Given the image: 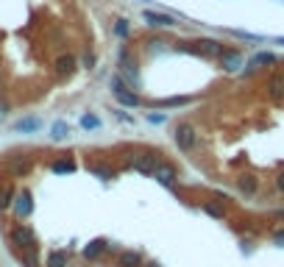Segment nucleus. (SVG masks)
Here are the masks:
<instances>
[{
  "mask_svg": "<svg viewBox=\"0 0 284 267\" xmlns=\"http://www.w3.org/2000/svg\"><path fill=\"white\" fill-rule=\"evenodd\" d=\"M8 242H11V251H39V239L34 228L25 223H14L8 228Z\"/></svg>",
  "mask_w": 284,
  "mask_h": 267,
  "instance_id": "obj_1",
  "label": "nucleus"
},
{
  "mask_svg": "<svg viewBox=\"0 0 284 267\" xmlns=\"http://www.w3.org/2000/svg\"><path fill=\"white\" fill-rule=\"evenodd\" d=\"M173 142H176V148L184 150V153L195 150V145H198V131H195V126H192V123H178V126L173 128Z\"/></svg>",
  "mask_w": 284,
  "mask_h": 267,
  "instance_id": "obj_2",
  "label": "nucleus"
},
{
  "mask_svg": "<svg viewBox=\"0 0 284 267\" xmlns=\"http://www.w3.org/2000/svg\"><path fill=\"white\" fill-rule=\"evenodd\" d=\"M162 162H164V159L159 153H137V156L128 159V167L137 170V173H142V176H153Z\"/></svg>",
  "mask_w": 284,
  "mask_h": 267,
  "instance_id": "obj_3",
  "label": "nucleus"
},
{
  "mask_svg": "<svg viewBox=\"0 0 284 267\" xmlns=\"http://www.w3.org/2000/svg\"><path fill=\"white\" fill-rule=\"evenodd\" d=\"M3 167L8 170V176L22 178V176H28V173H31L34 162H31V156H25V153H14V156H6V162H3Z\"/></svg>",
  "mask_w": 284,
  "mask_h": 267,
  "instance_id": "obj_4",
  "label": "nucleus"
},
{
  "mask_svg": "<svg viewBox=\"0 0 284 267\" xmlns=\"http://www.w3.org/2000/svg\"><path fill=\"white\" fill-rule=\"evenodd\" d=\"M187 50H192V53H198V56H204V59H220L223 45L217 42V39H198V42H192Z\"/></svg>",
  "mask_w": 284,
  "mask_h": 267,
  "instance_id": "obj_5",
  "label": "nucleus"
},
{
  "mask_svg": "<svg viewBox=\"0 0 284 267\" xmlns=\"http://www.w3.org/2000/svg\"><path fill=\"white\" fill-rule=\"evenodd\" d=\"M11 206H14L17 217L25 220V217H31V211H34V198H31L28 190H22V192H17V198H14V203Z\"/></svg>",
  "mask_w": 284,
  "mask_h": 267,
  "instance_id": "obj_6",
  "label": "nucleus"
},
{
  "mask_svg": "<svg viewBox=\"0 0 284 267\" xmlns=\"http://www.w3.org/2000/svg\"><path fill=\"white\" fill-rule=\"evenodd\" d=\"M220 64H223V70H226V72H237L242 67V53H240V50H234V48H223Z\"/></svg>",
  "mask_w": 284,
  "mask_h": 267,
  "instance_id": "obj_7",
  "label": "nucleus"
},
{
  "mask_svg": "<svg viewBox=\"0 0 284 267\" xmlns=\"http://www.w3.org/2000/svg\"><path fill=\"white\" fill-rule=\"evenodd\" d=\"M153 178H156L162 187H173V184L178 181V170L173 167L170 162H162V164L156 167V173H153Z\"/></svg>",
  "mask_w": 284,
  "mask_h": 267,
  "instance_id": "obj_8",
  "label": "nucleus"
},
{
  "mask_svg": "<svg viewBox=\"0 0 284 267\" xmlns=\"http://www.w3.org/2000/svg\"><path fill=\"white\" fill-rule=\"evenodd\" d=\"M142 17H145V22H148L150 28H170V25H176V20H173L170 14H162V11H142Z\"/></svg>",
  "mask_w": 284,
  "mask_h": 267,
  "instance_id": "obj_9",
  "label": "nucleus"
},
{
  "mask_svg": "<svg viewBox=\"0 0 284 267\" xmlns=\"http://www.w3.org/2000/svg\"><path fill=\"white\" fill-rule=\"evenodd\" d=\"M237 190H240L245 198L256 195V190H259V178H256L254 173H242V176L237 178Z\"/></svg>",
  "mask_w": 284,
  "mask_h": 267,
  "instance_id": "obj_10",
  "label": "nucleus"
},
{
  "mask_svg": "<svg viewBox=\"0 0 284 267\" xmlns=\"http://www.w3.org/2000/svg\"><path fill=\"white\" fill-rule=\"evenodd\" d=\"M109 251V239L106 237H98V239H92V242H86L84 245V259H98L100 253H106Z\"/></svg>",
  "mask_w": 284,
  "mask_h": 267,
  "instance_id": "obj_11",
  "label": "nucleus"
},
{
  "mask_svg": "<svg viewBox=\"0 0 284 267\" xmlns=\"http://www.w3.org/2000/svg\"><path fill=\"white\" fill-rule=\"evenodd\" d=\"M56 75H72L75 72V67H78V62H75V56L72 53H62V56L56 59Z\"/></svg>",
  "mask_w": 284,
  "mask_h": 267,
  "instance_id": "obj_12",
  "label": "nucleus"
},
{
  "mask_svg": "<svg viewBox=\"0 0 284 267\" xmlns=\"http://www.w3.org/2000/svg\"><path fill=\"white\" fill-rule=\"evenodd\" d=\"M67 262H70V253L64 251V248H53L45 256V267H67Z\"/></svg>",
  "mask_w": 284,
  "mask_h": 267,
  "instance_id": "obj_13",
  "label": "nucleus"
},
{
  "mask_svg": "<svg viewBox=\"0 0 284 267\" xmlns=\"http://www.w3.org/2000/svg\"><path fill=\"white\" fill-rule=\"evenodd\" d=\"M42 128V120L39 117H22L14 123V134H36Z\"/></svg>",
  "mask_w": 284,
  "mask_h": 267,
  "instance_id": "obj_14",
  "label": "nucleus"
},
{
  "mask_svg": "<svg viewBox=\"0 0 284 267\" xmlns=\"http://www.w3.org/2000/svg\"><path fill=\"white\" fill-rule=\"evenodd\" d=\"M14 198H17V187L11 181H3L0 184V211L8 209V206L14 203Z\"/></svg>",
  "mask_w": 284,
  "mask_h": 267,
  "instance_id": "obj_15",
  "label": "nucleus"
},
{
  "mask_svg": "<svg viewBox=\"0 0 284 267\" xmlns=\"http://www.w3.org/2000/svg\"><path fill=\"white\" fill-rule=\"evenodd\" d=\"M50 170L59 173V176H67V173H75V159L72 156H62L56 162H50Z\"/></svg>",
  "mask_w": 284,
  "mask_h": 267,
  "instance_id": "obj_16",
  "label": "nucleus"
},
{
  "mask_svg": "<svg viewBox=\"0 0 284 267\" xmlns=\"http://www.w3.org/2000/svg\"><path fill=\"white\" fill-rule=\"evenodd\" d=\"M117 267H142V253L140 251H123L117 256Z\"/></svg>",
  "mask_w": 284,
  "mask_h": 267,
  "instance_id": "obj_17",
  "label": "nucleus"
},
{
  "mask_svg": "<svg viewBox=\"0 0 284 267\" xmlns=\"http://www.w3.org/2000/svg\"><path fill=\"white\" fill-rule=\"evenodd\" d=\"M201 209H204L209 217H214V220H226V214H228L226 206L217 203V200H204V203H201Z\"/></svg>",
  "mask_w": 284,
  "mask_h": 267,
  "instance_id": "obj_18",
  "label": "nucleus"
},
{
  "mask_svg": "<svg viewBox=\"0 0 284 267\" xmlns=\"http://www.w3.org/2000/svg\"><path fill=\"white\" fill-rule=\"evenodd\" d=\"M276 64H279V59L273 56V53H256V56L248 62V67L256 70V67H276Z\"/></svg>",
  "mask_w": 284,
  "mask_h": 267,
  "instance_id": "obj_19",
  "label": "nucleus"
},
{
  "mask_svg": "<svg viewBox=\"0 0 284 267\" xmlns=\"http://www.w3.org/2000/svg\"><path fill=\"white\" fill-rule=\"evenodd\" d=\"M70 136V123H64V120H56L53 126H50V139L53 142H62Z\"/></svg>",
  "mask_w": 284,
  "mask_h": 267,
  "instance_id": "obj_20",
  "label": "nucleus"
},
{
  "mask_svg": "<svg viewBox=\"0 0 284 267\" xmlns=\"http://www.w3.org/2000/svg\"><path fill=\"white\" fill-rule=\"evenodd\" d=\"M268 92H270V98L273 100H284V78L282 75H270Z\"/></svg>",
  "mask_w": 284,
  "mask_h": 267,
  "instance_id": "obj_21",
  "label": "nucleus"
},
{
  "mask_svg": "<svg viewBox=\"0 0 284 267\" xmlns=\"http://www.w3.org/2000/svg\"><path fill=\"white\" fill-rule=\"evenodd\" d=\"M14 256L22 267H39V251H14Z\"/></svg>",
  "mask_w": 284,
  "mask_h": 267,
  "instance_id": "obj_22",
  "label": "nucleus"
},
{
  "mask_svg": "<svg viewBox=\"0 0 284 267\" xmlns=\"http://www.w3.org/2000/svg\"><path fill=\"white\" fill-rule=\"evenodd\" d=\"M86 170H89V173H95L100 181H112V178L117 176L112 167H103V164H95V162H86Z\"/></svg>",
  "mask_w": 284,
  "mask_h": 267,
  "instance_id": "obj_23",
  "label": "nucleus"
},
{
  "mask_svg": "<svg viewBox=\"0 0 284 267\" xmlns=\"http://www.w3.org/2000/svg\"><path fill=\"white\" fill-rule=\"evenodd\" d=\"M100 126H103V123H100L98 114H92V112L81 114V128H84V131H98Z\"/></svg>",
  "mask_w": 284,
  "mask_h": 267,
  "instance_id": "obj_24",
  "label": "nucleus"
},
{
  "mask_svg": "<svg viewBox=\"0 0 284 267\" xmlns=\"http://www.w3.org/2000/svg\"><path fill=\"white\" fill-rule=\"evenodd\" d=\"M114 98L120 100L123 106H131V109H134V106H140V103H142V98H140V95H137V92H131V89L120 92V95H114Z\"/></svg>",
  "mask_w": 284,
  "mask_h": 267,
  "instance_id": "obj_25",
  "label": "nucleus"
},
{
  "mask_svg": "<svg viewBox=\"0 0 284 267\" xmlns=\"http://www.w3.org/2000/svg\"><path fill=\"white\" fill-rule=\"evenodd\" d=\"M112 112H114V117H117V120L131 123V126H134V114H126V109H112Z\"/></svg>",
  "mask_w": 284,
  "mask_h": 267,
  "instance_id": "obj_26",
  "label": "nucleus"
},
{
  "mask_svg": "<svg viewBox=\"0 0 284 267\" xmlns=\"http://www.w3.org/2000/svg\"><path fill=\"white\" fill-rule=\"evenodd\" d=\"M114 34H117V36H128V20H117V22H114Z\"/></svg>",
  "mask_w": 284,
  "mask_h": 267,
  "instance_id": "obj_27",
  "label": "nucleus"
},
{
  "mask_svg": "<svg viewBox=\"0 0 284 267\" xmlns=\"http://www.w3.org/2000/svg\"><path fill=\"white\" fill-rule=\"evenodd\" d=\"M95 62H98V59H95V53H92V50H86V53H84V67H86V70H92Z\"/></svg>",
  "mask_w": 284,
  "mask_h": 267,
  "instance_id": "obj_28",
  "label": "nucleus"
},
{
  "mask_svg": "<svg viewBox=\"0 0 284 267\" xmlns=\"http://www.w3.org/2000/svg\"><path fill=\"white\" fill-rule=\"evenodd\" d=\"M234 36H240V39H251V42H259V39H262L259 34H248V31H234Z\"/></svg>",
  "mask_w": 284,
  "mask_h": 267,
  "instance_id": "obj_29",
  "label": "nucleus"
},
{
  "mask_svg": "<svg viewBox=\"0 0 284 267\" xmlns=\"http://www.w3.org/2000/svg\"><path fill=\"white\" fill-rule=\"evenodd\" d=\"M184 103H190V98H170V100H162L159 106H184Z\"/></svg>",
  "mask_w": 284,
  "mask_h": 267,
  "instance_id": "obj_30",
  "label": "nucleus"
},
{
  "mask_svg": "<svg viewBox=\"0 0 284 267\" xmlns=\"http://www.w3.org/2000/svg\"><path fill=\"white\" fill-rule=\"evenodd\" d=\"M273 242L284 248V228H279V231H273Z\"/></svg>",
  "mask_w": 284,
  "mask_h": 267,
  "instance_id": "obj_31",
  "label": "nucleus"
},
{
  "mask_svg": "<svg viewBox=\"0 0 284 267\" xmlns=\"http://www.w3.org/2000/svg\"><path fill=\"white\" fill-rule=\"evenodd\" d=\"M148 123H156V126H159V123H164V114H153V112H150L148 114Z\"/></svg>",
  "mask_w": 284,
  "mask_h": 267,
  "instance_id": "obj_32",
  "label": "nucleus"
},
{
  "mask_svg": "<svg viewBox=\"0 0 284 267\" xmlns=\"http://www.w3.org/2000/svg\"><path fill=\"white\" fill-rule=\"evenodd\" d=\"M276 190L284 192V173H279V176H276Z\"/></svg>",
  "mask_w": 284,
  "mask_h": 267,
  "instance_id": "obj_33",
  "label": "nucleus"
},
{
  "mask_svg": "<svg viewBox=\"0 0 284 267\" xmlns=\"http://www.w3.org/2000/svg\"><path fill=\"white\" fill-rule=\"evenodd\" d=\"M142 267H162L159 262H142Z\"/></svg>",
  "mask_w": 284,
  "mask_h": 267,
  "instance_id": "obj_34",
  "label": "nucleus"
},
{
  "mask_svg": "<svg viewBox=\"0 0 284 267\" xmlns=\"http://www.w3.org/2000/svg\"><path fill=\"white\" fill-rule=\"evenodd\" d=\"M3 114H6V103H0V117H3Z\"/></svg>",
  "mask_w": 284,
  "mask_h": 267,
  "instance_id": "obj_35",
  "label": "nucleus"
},
{
  "mask_svg": "<svg viewBox=\"0 0 284 267\" xmlns=\"http://www.w3.org/2000/svg\"><path fill=\"white\" fill-rule=\"evenodd\" d=\"M276 42H279V45H284V36H276Z\"/></svg>",
  "mask_w": 284,
  "mask_h": 267,
  "instance_id": "obj_36",
  "label": "nucleus"
},
{
  "mask_svg": "<svg viewBox=\"0 0 284 267\" xmlns=\"http://www.w3.org/2000/svg\"><path fill=\"white\" fill-rule=\"evenodd\" d=\"M276 217H282V220H284V211H276Z\"/></svg>",
  "mask_w": 284,
  "mask_h": 267,
  "instance_id": "obj_37",
  "label": "nucleus"
}]
</instances>
